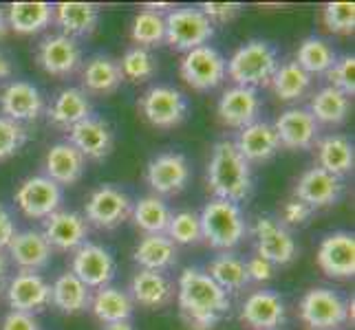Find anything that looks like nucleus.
I'll return each instance as SVG.
<instances>
[{
    "label": "nucleus",
    "instance_id": "f257e3e1",
    "mask_svg": "<svg viewBox=\"0 0 355 330\" xmlns=\"http://www.w3.org/2000/svg\"><path fill=\"white\" fill-rule=\"evenodd\" d=\"M177 304L190 330H214L230 313V297L201 268H183Z\"/></svg>",
    "mask_w": 355,
    "mask_h": 330
},
{
    "label": "nucleus",
    "instance_id": "f03ea898",
    "mask_svg": "<svg viewBox=\"0 0 355 330\" xmlns=\"http://www.w3.org/2000/svg\"><path fill=\"white\" fill-rule=\"evenodd\" d=\"M207 187L214 199L243 203L250 199L254 181L252 167L239 154L234 141H218L212 150L210 163H207Z\"/></svg>",
    "mask_w": 355,
    "mask_h": 330
},
{
    "label": "nucleus",
    "instance_id": "7ed1b4c3",
    "mask_svg": "<svg viewBox=\"0 0 355 330\" xmlns=\"http://www.w3.org/2000/svg\"><path fill=\"white\" fill-rule=\"evenodd\" d=\"M278 53L276 48L265 40H252L236 48L227 62V75L236 86L256 89L272 82L278 71Z\"/></svg>",
    "mask_w": 355,
    "mask_h": 330
},
{
    "label": "nucleus",
    "instance_id": "20e7f679",
    "mask_svg": "<svg viewBox=\"0 0 355 330\" xmlns=\"http://www.w3.org/2000/svg\"><path fill=\"white\" fill-rule=\"evenodd\" d=\"M201 220V236L203 240L214 249H234L236 244L245 238V218L241 207L221 201V199H212L203 207V212L199 214Z\"/></svg>",
    "mask_w": 355,
    "mask_h": 330
},
{
    "label": "nucleus",
    "instance_id": "39448f33",
    "mask_svg": "<svg viewBox=\"0 0 355 330\" xmlns=\"http://www.w3.org/2000/svg\"><path fill=\"white\" fill-rule=\"evenodd\" d=\"M166 18V42L177 51H192L205 46L214 35V24L203 16L201 9L181 7L168 11Z\"/></svg>",
    "mask_w": 355,
    "mask_h": 330
},
{
    "label": "nucleus",
    "instance_id": "423d86ee",
    "mask_svg": "<svg viewBox=\"0 0 355 330\" xmlns=\"http://www.w3.org/2000/svg\"><path fill=\"white\" fill-rule=\"evenodd\" d=\"M225 75H227L225 57L210 44L192 48L181 59V77L194 91H212L216 86H221Z\"/></svg>",
    "mask_w": 355,
    "mask_h": 330
},
{
    "label": "nucleus",
    "instance_id": "0eeeda50",
    "mask_svg": "<svg viewBox=\"0 0 355 330\" xmlns=\"http://www.w3.org/2000/svg\"><path fill=\"white\" fill-rule=\"evenodd\" d=\"M300 317L311 330H336L349 320V304L331 288H311L300 300Z\"/></svg>",
    "mask_w": 355,
    "mask_h": 330
},
{
    "label": "nucleus",
    "instance_id": "6e6552de",
    "mask_svg": "<svg viewBox=\"0 0 355 330\" xmlns=\"http://www.w3.org/2000/svg\"><path fill=\"white\" fill-rule=\"evenodd\" d=\"M141 115L155 128H177L188 117V100L173 86H153L139 100Z\"/></svg>",
    "mask_w": 355,
    "mask_h": 330
},
{
    "label": "nucleus",
    "instance_id": "1a4fd4ad",
    "mask_svg": "<svg viewBox=\"0 0 355 330\" xmlns=\"http://www.w3.org/2000/svg\"><path fill=\"white\" fill-rule=\"evenodd\" d=\"M62 187L44 174L24 178L14 194V201L20 207V212L33 220H44L55 214L62 205Z\"/></svg>",
    "mask_w": 355,
    "mask_h": 330
},
{
    "label": "nucleus",
    "instance_id": "9d476101",
    "mask_svg": "<svg viewBox=\"0 0 355 330\" xmlns=\"http://www.w3.org/2000/svg\"><path fill=\"white\" fill-rule=\"evenodd\" d=\"M115 258L102 244L84 242L80 249L73 251L71 273L89 288H104L115 277Z\"/></svg>",
    "mask_w": 355,
    "mask_h": 330
},
{
    "label": "nucleus",
    "instance_id": "9b49d317",
    "mask_svg": "<svg viewBox=\"0 0 355 330\" xmlns=\"http://www.w3.org/2000/svg\"><path fill=\"white\" fill-rule=\"evenodd\" d=\"M130 212L132 201L128 199L126 192L113 185H102L89 196L84 218L97 229H115L130 216Z\"/></svg>",
    "mask_w": 355,
    "mask_h": 330
},
{
    "label": "nucleus",
    "instance_id": "f8f14e48",
    "mask_svg": "<svg viewBox=\"0 0 355 330\" xmlns=\"http://www.w3.org/2000/svg\"><path fill=\"white\" fill-rule=\"evenodd\" d=\"M146 181H148L155 196H175L183 192L190 181V163L179 152H166L155 156L146 167Z\"/></svg>",
    "mask_w": 355,
    "mask_h": 330
},
{
    "label": "nucleus",
    "instance_id": "ddd939ff",
    "mask_svg": "<svg viewBox=\"0 0 355 330\" xmlns=\"http://www.w3.org/2000/svg\"><path fill=\"white\" fill-rule=\"evenodd\" d=\"M35 59H38V66L44 73H49V75L69 77L82 64V48L78 40L69 38L64 33L49 35V38H44L38 44Z\"/></svg>",
    "mask_w": 355,
    "mask_h": 330
},
{
    "label": "nucleus",
    "instance_id": "4468645a",
    "mask_svg": "<svg viewBox=\"0 0 355 330\" xmlns=\"http://www.w3.org/2000/svg\"><path fill=\"white\" fill-rule=\"evenodd\" d=\"M7 304L16 313H40L51 304V284L40 273L20 271L7 284Z\"/></svg>",
    "mask_w": 355,
    "mask_h": 330
},
{
    "label": "nucleus",
    "instance_id": "2eb2a0df",
    "mask_svg": "<svg viewBox=\"0 0 355 330\" xmlns=\"http://www.w3.org/2000/svg\"><path fill=\"white\" fill-rule=\"evenodd\" d=\"M254 238H256V251H259L256 255L269 260L274 266L289 264L298 253L296 240H293L291 231L274 218L265 216L256 220Z\"/></svg>",
    "mask_w": 355,
    "mask_h": 330
},
{
    "label": "nucleus",
    "instance_id": "dca6fc26",
    "mask_svg": "<svg viewBox=\"0 0 355 330\" xmlns=\"http://www.w3.org/2000/svg\"><path fill=\"white\" fill-rule=\"evenodd\" d=\"M318 266L336 279H347L355 273V238L349 231L329 234L318 247Z\"/></svg>",
    "mask_w": 355,
    "mask_h": 330
},
{
    "label": "nucleus",
    "instance_id": "f3484780",
    "mask_svg": "<svg viewBox=\"0 0 355 330\" xmlns=\"http://www.w3.org/2000/svg\"><path fill=\"white\" fill-rule=\"evenodd\" d=\"M42 236L49 247L58 251H76L89 238V223L78 212L58 210L49 218H44Z\"/></svg>",
    "mask_w": 355,
    "mask_h": 330
},
{
    "label": "nucleus",
    "instance_id": "a211bd4d",
    "mask_svg": "<svg viewBox=\"0 0 355 330\" xmlns=\"http://www.w3.org/2000/svg\"><path fill=\"white\" fill-rule=\"evenodd\" d=\"M272 126L278 134L280 145L287 150H309L318 143V134H320V126L304 108L285 110Z\"/></svg>",
    "mask_w": 355,
    "mask_h": 330
},
{
    "label": "nucleus",
    "instance_id": "6ab92c4d",
    "mask_svg": "<svg viewBox=\"0 0 355 330\" xmlns=\"http://www.w3.org/2000/svg\"><path fill=\"white\" fill-rule=\"evenodd\" d=\"M69 143L76 145L84 158L102 161L113 152V128L100 117H89L69 130Z\"/></svg>",
    "mask_w": 355,
    "mask_h": 330
},
{
    "label": "nucleus",
    "instance_id": "aec40b11",
    "mask_svg": "<svg viewBox=\"0 0 355 330\" xmlns=\"http://www.w3.org/2000/svg\"><path fill=\"white\" fill-rule=\"evenodd\" d=\"M218 119L223 126L230 128H245L259 121L261 113V97L256 89H245V86H232L227 89L216 106Z\"/></svg>",
    "mask_w": 355,
    "mask_h": 330
},
{
    "label": "nucleus",
    "instance_id": "412c9836",
    "mask_svg": "<svg viewBox=\"0 0 355 330\" xmlns=\"http://www.w3.org/2000/svg\"><path fill=\"white\" fill-rule=\"evenodd\" d=\"M342 190H345L342 178L324 172L322 167H311L298 178L296 190H293V199L309 205L311 210H318V207L336 205L342 196Z\"/></svg>",
    "mask_w": 355,
    "mask_h": 330
},
{
    "label": "nucleus",
    "instance_id": "4be33fe9",
    "mask_svg": "<svg viewBox=\"0 0 355 330\" xmlns=\"http://www.w3.org/2000/svg\"><path fill=\"white\" fill-rule=\"evenodd\" d=\"M0 108L3 117L22 124V121H33L42 115L44 100L42 93L29 82H11L0 93Z\"/></svg>",
    "mask_w": 355,
    "mask_h": 330
},
{
    "label": "nucleus",
    "instance_id": "5701e85b",
    "mask_svg": "<svg viewBox=\"0 0 355 330\" xmlns=\"http://www.w3.org/2000/svg\"><path fill=\"white\" fill-rule=\"evenodd\" d=\"M241 322L254 330H274L285 322V302L274 291H254L243 302Z\"/></svg>",
    "mask_w": 355,
    "mask_h": 330
},
{
    "label": "nucleus",
    "instance_id": "b1692460",
    "mask_svg": "<svg viewBox=\"0 0 355 330\" xmlns=\"http://www.w3.org/2000/svg\"><path fill=\"white\" fill-rule=\"evenodd\" d=\"M234 145H236L239 154L248 163L269 161V158L280 150L278 134H276L274 126L267 124V121H254V124L241 128Z\"/></svg>",
    "mask_w": 355,
    "mask_h": 330
},
{
    "label": "nucleus",
    "instance_id": "393cba45",
    "mask_svg": "<svg viewBox=\"0 0 355 330\" xmlns=\"http://www.w3.org/2000/svg\"><path fill=\"white\" fill-rule=\"evenodd\" d=\"M7 251H9V258L20 266V271L38 273L51 262L53 249L49 247L42 231L27 229V231H18L16 238L9 242Z\"/></svg>",
    "mask_w": 355,
    "mask_h": 330
},
{
    "label": "nucleus",
    "instance_id": "a878e982",
    "mask_svg": "<svg viewBox=\"0 0 355 330\" xmlns=\"http://www.w3.org/2000/svg\"><path fill=\"white\" fill-rule=\"evenodd\" d=\"M87 169V158L80 154L76 145H71L69 141H60L51 145V150L46 152L44 158V176L62 185H73L78 183Z\"/></svg>",
    "mask_w": 355,
    "mask_h": 330
},
{
    "label": "nucleus",
    "instance_id": "bb28decb",
    "mask_svg": "<svg viewBox=\"0 0 355 330\" xmlns=\"http://www.w3.org/2000/svg\"><path fill=\"white\" fill-rule=\"evenodd\" d=\"M179 258L177 244L166 234H150L144 236L132 251V260L137 262L144 271H159L164 273L173 268Z\"/></svg>",
    "mask_w": 355,
    "mask_h": 330
},
{
    "label": "nucleus",
    "instance_id": "cd10ccee",
    "mask_svg": "<svg viewBox=\"0 0 355 330\" xmlns=\"http://www.w3.org/2000/svg\"><path fill=\"white\" fill-rule=\"evenodd\" d=\"M173 284L159 271H144L139 268L130 282V300L144 309H162L173 302Z\"/></svg>",
    "mask_w": 355,
    "mask_h": 330
},
{
    "label": "nucleus",
    "instance_id": "c85d7f7f",
    "mask_svg": "<svg viewBox=\"0 0 355 330\" xmlns=\"http://www.w3.org/2000/svg\"><path fill=\"white\" fill-rule=\"evenodd\" d=\"M53 20L69 38H87L97 29L100 9L91 3H60L53 7Z\"/></svg>",
    "mask_w": 355,
    "mask_h": 330
},
{
    "label": "nucleus",
    "instance_id": "c756f323",
    "mask_svg": "<svg viewBox=\"0 0 355 330\" xmlns=\"http://www.w3.org/2000/svg\"><path fill=\"white\" fill-rule=\"evenodd\" d=\"M91 117V102L82 89H64L55 95V100L49 108V121L58 128L71 130L80 121Z\"/></svg>",
    "mask_w": 355,
    "mask_h": 330
},
{
    "label": "nucleus",
    "instance_id": "7c9ffc66",
    "mask_svg": "<svg viewBox=\"0 0 355 330\" xmlns=\"http://www.w3.org/2000/svg\"><path fill=\"white\" fill-rule=\"evenodd\" d=\"M353 143L345 134H329L318 141V167H322L324 172L342 178L353 169Z\"/></svg>",
    "mask_w": 355,
    "mask_h": 330
},
{
    "label": "nucleus",
    "instance_id": "2f4dec72",
    "mask_svg": "<svg viewBox=\"0 0 355 330\" xmlns=\"http://www.w3.org/2000/svg\"><path fill=\"white\" fill-rule=\"evenodd\" d=\"M51 304L64 315H80L91 306V288L73 273H62L51 286Z\"/></svg>",
    "mask_w": 355,
    "mask_h": 330
},
{
    "label": "nucleus",
    "instance_id": "473e14b6",
    "mask_svg": "<svg viewBox=\"0 0 355 330\" xmlns=\"http://www.w3.org/2000/svg\"><path fill=\"white\" fill-rule=\"evenodd\" d=\"M132 306L135 304L128 293L115 286H104L95 291L89 309L102 324H115V322H130Z\"/></svg>",
    "mask_w": 355,
    "mask_h": 330
},
{
    "label": "nucleus",
    "instance_id": "72a5a7b5",
    "mask_svg": "<svg viewBox=\"0 0 355 330\" xmlns=\"http://www.w3.org/2000/svg\"><path fill=\"white\" fill-rule=\"evenodd\" d=\"M121 82H124V77H121L119 62L108 55H93L82 71L84 89L95 95L115 93Z\"/></svg>",
    "mask_w": 355,
    "mask_h": 330
},
{
    "label": "nucleus",
    "instance_id": "f704fd0d",
    "mask_svg": "<svg viewBox=\"0 0 355 330\" xmlns=\"http://www.w3.org/2000/svg\"><path fill=\"white\" fill-rule=\"evenodd\" d=\"M53 22V7L49 3H14L7 11V24L16 33L31 35L44 31Z\"/></svg>",
    "mask_w": 355,
    "mask_h": 330
},
{
    "label": "nucleus",
    "instance_id": "c9c22d12",
    "mask_svg": "<svg viewBox=\"0 0 355 330\" xmlns=\"http://www.w3.org/2000/svg\"><path fill=\"white\" fill-rule=\"evenodd\" d=\"M349 110H351V97L340 93L334 86H324L318 91L311 100V106H309V113L315 119L318 126L320 124H324V126L342 124V121L347 119Z\"/></svg>",
    "mask_w": 355,
    "mask_h": 330
},
{
    "label": "nucleus",
    "instance_id": "e433bc0d",
    "mask_svg": "<svg viewBox=\"0 0 355 330\" xmlns=\"http://www.w3.org/2000/svg\"><path fill=\"white\" fill-rule=\"evenodd\" d=\"M130 216L137 229H141L146 236H150V234H166L173 212H170V207L166 205L164 199L150 194V196H144L132 205Z\"/></svg>",
    "mask_w": 355,
    "mask_h": 330
},
{
    "label": "nucleus",
    "instance_id": "4c0bfd02",
    "mask_svg": "<svg viewBox=\"0 0 355 330\" xmlns=\"http://www.w3.org/2000/svg\"><path fill=\"white\" fill-rule=\"evenodd\" d=\"M205 273L210 275L225 293H239L250 284L245 262L239 258V255H232L227 251L218 253L216 258L210 262V266H207Z\"/></svg>",
    "mask_w": 355,
    "mask_h": 330
},
{
    "label": "nucleus",
    "instance_id": "58836bf2",
    "mask_svg": "<svg viewBox=\"0 0 355 330\" xmlns=\"http://www.w3.org/2000/svg\"><path fill=\"white\" fill-rule=\"evenodd\" d=\"M269 84H272V89L280 102H296L309 91L311 75H307L296 62H285L278 66Z\"/></svg>",
    "mask_w": 355,
    "mask_h": 330
},
{
    "label": "nucleus",
    "instance_id": "ea45409f",
    "mask_svg": "<svg viewBox=\"0 0 355 330\" xmlns=\"http://www.w3.org/2000/svg\"><path fill=\"white\" fill-rule=\"evenodd\" d=\"M336 53L334 48L329 46L320 38H307L296 51V64L307 73V75H322L336 62Z\"/></svg>",
    "mask_w": 355,
    "mask_h": 330
},
{
    "label": "nucleus",
    "instance_id": "a19ab883",
    "mask_svg": "<svg viewBox=\"0 0 355 330\" xmlns=\"http://www.w3.org/2000/svg\"><path fill=\"white\" fill-rule=\"evenodd\" d=\"M130 38L141 48L159 46L162 42H166V18H164L162 11L141 9L132 20Z\"/></svg>",
    "mask_w": 355,
    "mask_h": 330
},
{
    "label": "nucleus",
    "instance_id": "79ce46f5",
    "mask_svg": "<svg viewBox=\"0 0 355 330\" xmlns=\"http://www.w3.org/2000/svg\"><path fill=\"white\" fill-rule=\"evenodd\" d=\"M119 71H121V77L124 80L139 84V82H148L155 75L157 62H155V57L150 55L148 48L132 46L124 53V57H121Z\"/></svg>",
    "mask_w": 355,
    "mask_h": 330
},
{
    "label": "nucleus",
    "instance_id": "37998d69",
    "mask_svg": "<svg viewBox=\"0 0 355 330\" xmlns=\"http://www.w3.org/2000/svg\"><path fill=\"white\" fill-rule=\"evenodd\" d=\"M166 236L175 244H197L203 240L201 236V220L194 212H177L170 218V225L166 229Z\"/></svg>",
    "mask_w": 355,
    "mask_h": 330
},
{
    "label": "nucleus",
    "instance_id": "c03bdc74",
    "mask_svg": "<svg viewBox=\"0 0 355 330\" xmlns=\"http://www.w3.org/2000/svg\"><path fill=\"white\" fill-rule=\"evenodd\" d=\"M322 22L331 33L349 35L355 29V5L353 3H329L322 9Z\"/></svg>",
    "mask_w": 355,
    "mask_h": 330
},
{
    "label": "nucleus",
    "instance_id": "a18cd8bd",
    "mask_svg": "<svg viewBox=\"0 0 355 330\" xmlns=\"http://www.w3.org/2000/svg\"><path fill=\"white\" fill-rule=\"evenodd\" d=\"M27 143V130L7 117H0V161H7Z\"/></svg>",
    "mask_w": 355,
    "mask_h": 330
},
{
    "label": "nucleus",
    "instance_id": "49530a36",
    "mask_svg": "<svg viewBox=\"0 0 355 330\" xmlns=\"http://www.w3.org/2000/svg\"><path fill=\"white\" fill-rule=\"evenodd\" d=\"M327 80H329V86H334L340 93L351 97L355 93V57L345 55L336 59L334 66L327 71Z\"/></svg>",
    "mask_w": 355,
    "mask_h": 330
},
{
    "label": "nucleus",
    "instance_id": "de8ad7c7",
    "mask_svg": "<svg viewBox=\"0 0 355 330\" xmlns=\"http://www.w3.org/2000/svg\"><path fill=\"white\" fill-rule=\"evenodd\" d=\"M241 9L243 7L239 3H203L201 5L203 16L212 24H225L230 20H234L241 14Z\"/></svg>",
    "mask_w": 355,
    "mask_h": 330
},
{
    "label": "nucleus",
    "instance_id": "09e8293b",
    "mask_svg": "<svg viewBox=\"0 0 355 330\" xmlns=\"http://www.w3.org/2000/svg\"><path fill=\"white\" fill-rule=\"evenodd\" d=\"M313 210L309 205H304L302 201L298 199H291L283 205V223L285 227H298V225H304L307 220L311 218Z\"/></svg>",
    "mask_w": 355,
    "mask_h": 330
},
{
    "label": "nucleus",
    "instance_id": "8fccbe9b",
    "mask_svg": "<svg viewBox=\"0 0 355 330\" xmlns=\"http://www.w3.org/2000/svg\"><path fill=\"white\" fill-rule=\"evenodd\" d=\"M245 268H248L250 282H269L276 275V266L269 260L261 258V255H254L252 260L245 262Z\"/></svg>",
    "mask_w": 355,
    "mask_h": 330
},
{
    "label": "nucleus",
    "instance_id": "3c124183",
    "mask_svg": "<svg viewBox=\"0 0 355 330\" xmlns=\"http://www.w3.org/2000/svg\"><path fill=\"white\" fill-rule=\"evenodd\" d=\"M0 330H40L38 322H35L33 315L27 313H16V311H9L3 320V326Z\"/></svg>",
    "mask_w": 355,
    "mask_h": 330
},
{
    "label": "nucleus",
    "instance_id": "603ef678",
    "mask_svg": "<svg viewBox=\"0 0 355 330\" xmlns=\"http://www.w3.org/2000/svg\"><path fill=\"white\" fill-rule=\"evenodd\" d=\"M18 229H16V220L11 218L9 210L0 203V249H7L9 242L16 238Z\"/></svg>",
    "mask_w": 355,
    "mask_h": 330
},
{
    "label": "nucleus",
    "instance_id": "864d4df0",
    "mask_svg": "<svg viewBox=\"0 0 355 330\" xmlns=\"http://www.w3.org/2000/svg\"><path fill=\"white\" fill-rule=\"evenodd\" d=\"M7 273H9V262H7L5 249H0V284L7 279Z\"/></svg>",
    "mask_w": 355,
    "mask_h": 330
},
{
    "label": "nucleus",
    "instance_id": "5fc2aeb1",
    "mask_svg": "<svg viewBox=\"0 0 355 330\" xmlns=\"http://www.w3.org/2000/svg\"><path fill=\"white\" fill-rule=\"evenodd\" d=\"M11 75V64H9V59L0 53V80H5Z\"/></svg>",
    "mask_w": 355,
    "mask_h": 330
},
{
    "label": "nucleus",
    "instance_id": "6e6d98bb",
    "mask_svg": "<svg viewBox=\"0 0 355 330\" xmlns=\"http://www.w3.org/2000/svg\"><path fill=\"white\" fill-rule=\"evenodd\" d=\"M102 330H135L130 322H115V324H104Z\"/></svg>",
    "mask_w": 355,
    "mask_h": 330
},
{
    "label": "nucleus",
    "instance_id": "4d7b16f0",
    "mask_svg": "<svg viewBox=\"0 0 355 330\" xmlns=\"http://www.w3.org/2000/svg\"><path fill=\"white\" fill-rule=\"evenodd\" d=\"M9 31V24H7V14L5 11H0V38H5Z\"/></svg>",
    "mask_w": 355,
    "mask_h": 330
}]
</instances>
